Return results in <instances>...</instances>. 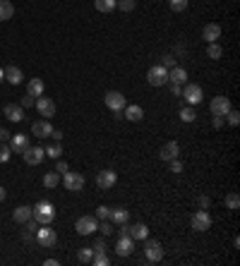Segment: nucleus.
<instances>
[{
	"label": "nucleus",
	"instance_id": "1",
	"mask_svg": "<svg viewBox=\"0 0 240 266\" xmlns=\"http://www.w3.org/2000/svg\"><path fill=\"white\" fill-rule=\"evenodd\" d=\"M53 218H56V206L51 201H38L34 206V221L36 223L48 226V223H53Z\"/></svg>",
	"mask_w": 240,
	"mask_h": 266
},
{
	"label": "nucleus",
	"instance_id": "2",
	"mask_svg": "<svg viewBox=\"0 0 240 266\" xmlns=\"http://www.w3.org/2000/svg\"><path fill=\"white\" fill-rule=\"evenodd\" d=\"M144 257H147L149 264H159V262L164 259V247H161V242L147 237V240H144Z\"/></svg>",
	"mask_w": 240,
	"mask_h": 266
},
{
	"label": "nucleus",
	"instance_id": "3",
	"mask_svg": "<svg viewBox=\"0 0 240 266\" xmlns=\"http://www.w3.org/2000/svg\"><path fill=\"white\" fill-rule=\"evenodd\" d=\"M190 226H192V231H197V233L209 231V228H211V216H209V211H206V209L195 211L190 216Z\"/></svg>",
	"mask_w": 240,
	"mask_h": 266
},
{
	"label": "nucleus",
	"instance_id": "4",
	"mask_svg": "<svg viewBox=\"0 0 240 266\" xmlns=\"http://www.w3.org/2000/svg\"><path fill=\"white\" fill-rule=\"evenodd\" d=\"M63 187L68 190V192H82L84 190V175L82 173H63Z\"/></svg>",
	"mask_w": 240,
	"mask_h": 266
},
{
	"label": "nucleus",
	"instance_id": "5",
	"mask_svg": "<svg viewBox=\"0 0 240 266\" xmlns=\"http://www.w3.org/2000/svg\"><path fill=\"white\" fill-rule=\"evenodd\" d=\"M147 82L151 87H164V84H168V70L164 65H151L147 72Z\"/></svg>",
	"mask_w": 240,
	"mask_h": 266
},
{
	"label": "nucleus",
	"instance_id": "6",
	"mask_svg": "<svg viewBox=\"0 0 240 266\" xmlns=\"http://www.w3.org/2000/svg\"><path fill=\"white\" fill-rule=\"evenodd\" d=\"M183 96L185 101H187V106H197V103H202V99H204V91H202V87L200 84H185L183 87Z\"/></svg>",
	"mask_w": 240,
	"mask_h": 266
},
{
	"label": "nucleus",
	"instance_id": "7",
	"mask_svg": "<svg viewBox=\"0 0 240 266\" xmlns=\"http://www.w3.org/2000/svg\"><path fill=\"white\" fill-rule=\"evenodd\" d=\"M74 231L79 233V235H92V233L99 231V218L96 216H82V218H77Z\"/></svg>",
	"mask_w": 240,
	"mask_h": 266
},
{
	"label": "nucleus",
	"instance_id": "8",
	"mask_svg": "<svg viewBox=\"0 0 240 266\" xmlns=\"http://www.w3.org/2000/svg\"><path fill=\"white\" fill-rule=\"evenodd\" d=\"M103 103H106V108H111L113 113H123V108L128 106V101H125V96L120 91H106Z\"/></svg>",
	"mask_w": 240,
	"mask_h": 266
},
{
	"label": "nucleus",
	"instance_id": "9",
	"mask_svg": "<svg viewBox=\"0 0 240 266\" xmlns=\"http://www.w3.org/2000/svg\"><path fill=\"white\" fill-rule=\"evenodd\" d=\"M36 242L41 247H53L58 242V235L53 228H48V226H43V228H36Z\"/></svg>",
	"mask_w": 240,
	"mask_h": 266
},
{
	"label": "nucleus",
	"instance_id": "10",
	"mask_svg": "<svg viewBox=\"0 0 240 266\" xmlns=\"http://www.w3.org/2000/svg\"><path fill=\"white\" fill-rule=\"evenodd\" d=\"M34 106H36L38 115H43L46 120L56 115V103H53V99H48V96H38V99H36V103H34Z\"/></svg>",
	"mask_w": 240,
	"mask_h": 266
},
{
	"label": "nucleus",
	"instance_id": "11",
	"mask_svg": "<svg viewBox=\"0 0 240 266\" xmlns=\"http://www.w3.org/2000/svg\"><path fill=\"white\" fill-rule=\"evenodd\" d=\"M231 108H233V106H231V99H228V96H214V99H211V103H209L211 115H226Z\"/></svg>",
	"mask_w": 240,
	"mask_h": 266
},
{
	"label": "nucleus",
	"instance_id": "12",
	"mask_svg": "<svg viewBox=\"0 0 240 266\" xmlns=\"http://www.w3.org/2000/svg\"><path fill=\"white\" fill-rule=\"evenodd\" d=\"M115 182H118V173H115L113 168H106V170H101V173L96 175V185H99L101 190H111Z\"/></svg>",
	"mask_w": 240,
	"mask_h": 266
},
{
	"label": "nucleus",
	"instance_id": "13",
	"mask_svg": "<svg viewBox=\"0 0 240 266\" xmlns=\"http://www.w3.org/2000/svg\"><path fill=\"white\" fill-rule=\"evenodd\" d=\"M22 156H24V161H27L29 166H38L41 161L46 159V151H43V146H27Z\"/></svg>",
	"mask_w": 240,
	"mask_h": 266
},
{
	"label": "nucleus",
	"instance_id": "14",
	"mask_svg": "<svg viewBox=\"0 0 240 266\" xmlns=\"http://www.w3.org/2000/svg\"><path fill=\"white\" fill-rule=\"evenodd\" d=\"M180 156V146H178V142H166L164 146H161V151H159V159L161 161H173Z\"/></svg>",
	"mask_w": 240,
	"mask_h": 266
},
{
	"label": "nucleus",
	"instance_id": "15",
	"mask_svg": "<svg viewBox=\"0 0 240 266\" xmlns=\"http://www.w3.org/2000/svg\"><path fill=\"white\" fill-rule=\"evenodd\" d=\"M51 132H53V125L48 123L46 118L43 120H36V123L32 125V134L38 137V139H46V137H51Z\"/></svg>",
	"mask_w": 240,
	"mask_h": 266
},
{
	"label": "nucleus",
	"instance_id": "16",
	"mask_svg": "<svg viewBox=\"0 0 240 266\" xmlns=\"http://www.w3.org/2000/svg\"><path fill=\"white\" fill-rule=\"evenodd\" d=\"M2 113H5V118L10 123H22L24 120V108L19 106V103H7V106L2 108Z\"/></svg>",
	"mask_w": 240,
	"mask_h": 266
},
{
	"label": "nucleus",
	"instance_id": "17",
	"mask_svg": "<svg viewBox=\"0 0 240 266\" xmlns=\"http://www.w3.org/2000/svg\"><path fill=\"white\" fill-rule=\"evenodd\" d=\"M115 252H118L120 257H130V254L135 252V240H132L130 235H120V240L115 242Z\"/></svg>",
	"mask_w": 240,
	"mask_h": 266
},
{
	"label": "nucleus",
	"instance_id": "18",
	"mask_svg": "<svg viewBox=\"0 0 240 266\" xmlns=\"http://www.w3.org/2000/svg\"><path fill=\"white\" fill-rule=\"evenodd\" d=\"M202 36L206 43H214V41H219L221 38V24H216V22H211V24H206L202 29Z\"/></svg>",
	"mask_w": 240,
	"mask_h": 266
},
{
	"label": "nucleus",
	"instance_id": "19",
	"mask_svg": "<svg viewBox=\"0 0 240 266\" xmlns=\"http://www.w3.org/2000/svg\"><path fill=\"white\" fill-rule=\"evenodd\" d=\"M29 218H34V206H27V204H24V206H17V209L12 211V221H15V223H22V226H24Z\"/></svg>",
	"mask_w": 240,
	"mask_h": 266
},
{
	"label": "nucleus",
	"instance_id": "20",
	"mask_svg": "<svg viewBox=\"0 0 240 266\" xmlns=\"http://www.w3.org/2000/svg\"><path fill=\"white\" fill-rule=\"evenodd\" d=\"M27 146H29V137H27V134H12V137H10V149H12V154H24Z\"/></svg>",
	"mask_w": 240,
	"mask_h": 266
},
{
	"label": "nucleus",
	"instance_id": "21",
	"mask_svg": "<svg viewBox=\"0 0 240 266\" xmlns=\"http://www.w3.org/2000/svg\"><path fill=\"white\" fill-rule=\"evenodd\" d=\"M168 82L171 84H187V70L185 67H171L168 70Z\"/></svg>",
	"mask_w": 240,
	"mask_h": 266
},
{
	"label": "nucleus",
	"instance_id": "22",
	"mask_svg": "<svg viewBox=\"0 0 240 266\" xmlns=\"http://www.w3.org/2000/svg\"><path fill=\"white\" fill-rule=\"evenodd\" d=\"M128 235L132 237V240H147L149 228L144 226V223H132V226H128Z\"/></svg>",
	"mask_w": 240,
	"mask_h": 266
},
{
	"label": "nucleus",
	"instance_id": "23",
	"mask_svg": "<svg viewBox=\"0 0 240 266\" xmlns=\"http://www.w3.org/2000/svg\"><path fill=\"white\" fill-rule=\"evenodd\" d=\"M123 115L128 118L130 123H139V120L144 118V108H142V106H135V103H132V106L123 108Z\"/></svg>",
	"mask_w": 240,
	"mask_h": 266
},
{
	"label": "nucleus",
	"instance_id": "24",
	"mask_svg": "<svg viewBox=\"0 0 240 266\" xmlns=\"http://www.w3.org/2000/svg\"><path fill=\"white\" fill-rule=\"evenodd\" d=\"M27 94H29V96H34V99L43 96V79H38V77H32V79L27 82Z\"/></svg>",
	"mask_w": 240,
	"mask_h": 266
},
{
	"label": "nucleus",
	"instance_id": "25",
	"mask_svg": "<svg viewBox=\"0 0 240 266\" xmlns=\"http://www.w3.org/2000/svg\"><path fill=\"white\" fill-rule=\"evenodd\" d=\"M5 79L10 82V84H22V79H24V74H22V70L19 67H5Z\"/></svg>",
	"mask_w": 240,
	"mask_h": 266
},
{
	"label": "nucleus",
	"instance_id": "26",
	"mask_svg": "<svg viewBox=\"0 0 240 266\" xmlns=\"http://www.w3.org/2000/svg\"><path fill=\"white\" fill-rule=\"evenodd\" d=\"M15 15V5L10 0H0V22H7Z\"/></svg>",
	"mask_w": 240,
	"mask_h": 266
},
{
	"label": "nucleus",
	"instance_id": "27",
	"mask_svg": "<svg viewBox=\"0 0 240 266\" xmlns=\"http://www.w3.org/2000/svg\"><path fill=\"white\" fill-rule=\"evenodd\" d=\"M128 218H130V211H128V209H123V206H118V209H111V221H113V223L123 226V223H128Z\"/></svg>",
	"mask_w": 240,
	"mask_h": 266
},
{
	"label": "nucleus",
	"instance_id": "28",
	"mask_svg": "<svg viewBox=\"0 0 240 266\" xmlns=\"http://www.w3.org/2000/svg\"><path fill=\"white\" fill-rule=\"evenodd\" d=\"M58 185H60V173L51 170V173L43 175V187H46V190H56Z\"/></svg>",
	"mask_w": 240,
	"mask_h": 266
},
{
	"label": "nucleus",
	"instance_id": "29",
	"mask_svg": "<svg viewBox=\"0 0 240 266\" xmlns=\"http://www.w3.org/2000/svg\"><path fill=\"white\" fill-rule=\"evenodd\" d=\"M115 5H118V0H94V7L99 12H113Z\"/></svg>",
	"mask_w": 240,
	"mask_h": 266
},
{
	"label": "nucleus",
	"instance_id": "30",
	"mask_svg": "<svg viewBox=\"0 0 240 266\" xmlns=\"http://www.w3.org/2000/svg\"><path fill=\"white\" fill-rule=\"evenodd\" d=\"M92 259H94L92 247H79V252H77V262L79 264H92Z\"/></svg>",
	"mask_w": 240,
	"mask_h": 266
},
{
	"label": "nucleus",
	"instance_id": "31",
	"mask_svg": "<svg viewBox=\"0 0 240 266\" xmlns=\"http://www.w3.org/2000/svg\"><path fill=\"white\" fill-rule=\"evenodd\" d=\"M180 120H183V123H195V120H197L195 106H185L183 110H180Z\"/></svg>",
	"mask_w": 240,
	"mask_h": 266
},
{
	"label": "nucleus",
	"instance_id": "32",
	"mask_svg": "<svg viewBox=\"0 0 240 266\" xmlns=\"http://www.w3.org/2000/svg\"><path fill=\"white\" fill-rule=\"evenodd\" d=\"M221 55H223V48L219 46V43H216V41L206 46V58H211V60H219Z\"/></svg>",
	"mask_w": 240,
	"mask_h": 266
},
{
	"label": "nucleus",
	"instance_id": "33",
	"mask_svg": "<svg viewBox=\"0 0 240 266\" xmlns=\"http://www.w3.org/2000/svg\"><path fill=\"white\" fill-rule=\"evenodd\" d=\"M43 151H46V156H48V159H60V156H63V146H60V142L46 146Z\"/></svg>",
	"mask_w": 240,
	"mask_h": 266
},
{
	"label": "nucleus",
	"instance_id": "34",
	"mask_svg": "<svg viewBox=\"0 0 240 266\" xmlns=\"http://www.w3.org/2000/svg\"><path fill=\"white\" fill-rule=\"evenodd\" d=\"M226 206H228L231 211H238L240 209V197L236 195V192H231V195L226 197Z\"/></svg>",
	"mask_w": 240,
	"mask_h": 266
},
{
	"label": "nucleus",
	"instance_id": "35",
	"mask_svg": "<svg viewBox=\"0 0 240 266\" xmlns=\"http://www.w3.org/2000/svg\"><path fill=\"white\" fill-rule=\"evenodd\" d=\"M187 5H190V0H168V7L173 12H183V10H187Z\"/></svg>",
	"mask_w": 240,
	"mask_h": 266
},
{
	"label": "nucleus",
	"instance_id": "36",
	"mask_svg": "<svg viewBox=\"0 0 240 266\" xmlns=\"http://www.w3.org/2000/svg\"><path fill=\"white\" fill-rule=\"evenodd\" d=\"M115 7H120L123 12H132L135 7H137V0H118V5Z\"/></svg>",
	"mask_w": 240,
	"mask_h": 266
},
{
	"label": "nucleus",
	"instance_id": "37",
	"mask_svg": "<svg viewBox=\"0 0 240 266\" xmlns=\"http://www.w3.org/2000/svg\"><path fill=\"white\" fill-rule=\"evenodd\" d=\"M10 156H12V149H10V144H0V163H7L10 161Z\"/></svg>",
	"mask_w": 240,
	"mask_h": 266
},
{
	"label": "nucleus",
	"instance_id": "38",
	"mask_svg": "<svg viewBox=\"0 0 240 266\" xmlns=\"http://www.w3.org/2000/svg\"><path fill=\"white\" fill-rule=\"evenodd\" d=\"M223 118L228 120V125H233V127H236V125L240 123V113H238V110H236V108H231V110H228V113H226Z\"/></svg>",
	"mask_w": 240,
	"mask_h": 266
},
{
	"label": "nucleus",
	"instance_id": "39",
	"mask_svg": "<svg viewBox=\"0 0 240 266\" xmlns=\"http://www.w3.org/2000/svg\"><path fill=\"white\" fill-rule=\"evenodd\" d=\"M96 218L99 221H111V206H99L96 209Z\"/></svg>",
	"mask_w": 240,
	"mask_h": 266
},
{
	"label": "nucleus",
	"instance_id": "40",
	"mask_svg": "<svg viewBox=\"0 0 240 266\" xmlns=\"http://www.w3.org/2000/svg\"><path fill=\"white\" fill-rule=\"evenodd\" d=\"M92 264H94V266H108V264H111V259H108L106 254H94Z\"/></svg>",
	"mask_w": 240,
	"mask_h": 266
},
{
	"label": "nucleus",
	"instance_id": "41",
	"mask_svg": "<svg viewBox=\"0 0 240 266\" xmlns=\"http://www.w3.org/2000/svg\"><path fill=\"white\" fill-rule=\"evenodd\" d=\"M92 249H94V254H106V242L103 240H94Z\"/></svg>",
	"mask_w": 240,
	"mask_h": 266
},
{
	"label": "nucleus",
	"instance_id": "42",
	"mask_svg": "<svg viewBox=\"0 0 240 266\" xmlns=\"http://www.w3.org/2000/svg\"><path fill=\"white\" fill-rule=\"evenodd\" d=\"M161 65H164L166 70L175 67V58H173V55H164V58H161Z\"/></svg>",
	"mask_w": 240,
	"mask_h": 266
},
{
	"label": "nucleus",
	"instance_id": "43",
	"mask_svg": "<svg viewBox=\"0 0 240 266\" xmlns=\"http://www.w3.org/2000/svg\"><path fill=\"white\" fill-rule=\"evenodd\" d=\"M168 163H171V173H183V161L173 159V161H168Z\"/></svg>",
	"mask_w": 240,
	"mask_h": 266
},
{
	"label": "nucleus",
	"instance_id": "44",
	"mask_svg": "<svg viewBox=\"0 0 240 266\" xmlns=\"http://www.w3.org/2000/svg\"><path fill=\"white\" fill-rule=\"evenodd\" d=\"M99 231H101V235H111V221H101L99 223Z\"/></svg>",
	"mask_w": 240,
	"mask_h": 266
},
{
	"label": "nucleus",
	"instance_id": "45",
	"mask_svg": "<svg viewBox=\"0 0 240 266\" xmlns=\"http://www.w3.org/2000/svg\"><path fill=\"white\" fill-rule=\"evenodd\" d=\"M34 103H36V99H34V96H29V94H27V96H24V99H22V103H19V106H22V108H32V106H34Z\"/></svg>",
	"mask_w": 240,
	"mask_h": 266
},
{
	"label": "nucleus",
	"instance_id": "46",
	"mask_svg": "<svg viewBox=\"0 0 240 266\" xmlns=\"http://www.w3.org/2000/svg\"><path fill=\"white\" fill-rule=\"evenodd\" d=\"M68 170H70V168H68V163L58 159V163H56V173H60V175H63V173H68Z\"/></svg>",
	"mask_w": 240,
	"mask_h": 266
},
{
	"label": "nucleus",
	"instance_id": "47",
	"mask_svg": "<svg viewBox=\"0 0 240 266\" xmlns=\"http://www.w3.org/2000/svg\"><path fill=\"white\" fill-rule=\"evenodd\" d=\"M209 204H211L209 197H200V199H197V206H200V209H209Z\"/></svg>",
	"mask_w": 240,
	"mask_h": 266
},
{
	"label": "nucleus",
	"instance_id": "48",
	"mask_svg": "<svg viewBox=\"0 0 240 266\" xmlns=\"http://www.w3.org/2000/svg\"><path fill=\"white\" fill-rule=\"evenodd\" d=\"M168 84H171V82H168ZM183 87L185 84H171V94H173V96H180V94H183Z\"/></svg>",
	"mask_w": 240,
	"mask_h": 266
},
{
	"label": "nucleus",
	"instance_id": "49",
	"mask_svg": "<svg viewBox=\"0 0 240 266\" xmlns=\"http://www.w3.org/2000/svg\"><path fill=\"white\" fill-rule=\"evenodd\" d=\"M10 130H5V127H0V142H10Z\"/></svg>",
	"mask_w": 240,
	"mask_h": 266
},
{
	"label": "nucleus",
	"instance_id": "50",
	"mask_svg": "<svg viewBox=\"0 0 240 266\" xmlns=\"http://www.w3.org/2000/svg\"><path fill=\"white\" fill-rule=\"evenodd\" d=\"M223 123H226V118H223V115H214V127H216V130L223 127Z\"/></svg>",
	"mask_w": 240,
	"mask_h": 266
},
{
	"label": "nucleus",
	"instance_id": "51",
	"mask_svg": "<svg viewBox=\"0 0 240 266\" xmlns=\"http://www.w3.org/2000/svg\"><path fill=\"white\" fill-rule=\"evenodd\" d=\"M51 137H53L56 142H60V139H63V132H60V130H53V132H51Z\"/></svg>",
	"mask_w": 240,
	"mask_h": 266
},
{
	"label": "nucleus",
	"instance_id": "52",
	"mask_svg": "<svg viewBox=\"0 0 240 266\" xmlns=\"http://www.w3.org/2000/svg\"><path fill=\"white\" fill-rule=\"evenodd\" d=\"M43 264H46V266H58V259H46Z\"/></svg>",
	"mask_w": 240,
	"mask_h": 266
},
{
	"label": "nucleus",
	"instance_id": "53",
	"mask_svg": "<svg viewBox=\"0 0 240 266\" xmlns=\"http://www.w3.org/2000/svg\"><path fill=\"white\" fill-rule=\"evenodd\" d=\"M5 197H7V192H5V187H0V201H5Z\"/></svg>",
	"mask_w": 240,
	"mask_h": 266
},
{
	"label": "nucleus",
	"instance_id": "54",
	"mask_svg": "<svg viewBox=\"0 0 240 266\" xmlns=\"http://www.w3.org/2000/svg\"><path fill=\"white\" fill-rule=\"evenodd\" d=\"M2 79H5V70L0 67V84H2Z\"/></svg>",
	"mask_w": 240,
	"mask_h": 266
}]
</instances>
